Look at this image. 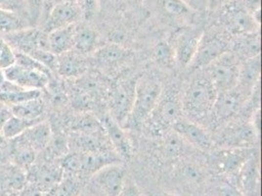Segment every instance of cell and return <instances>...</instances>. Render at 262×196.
I'll return each mask as SVG.
<instances>
[{
    "label": "cell",
    "instance_id": "obj_1",
    "mask_svg": "<svg viewBox=\"0 0 262 196\" xmlns=\"http://www.w3.org/2000/svg\"><path fill=\"white\" fill-rule=\"evenodd\" d=\"M216 95L217 91L205 72L194 76L181 95L184 118L199 124L208 120Z\"/></svg>",
    "mask_w": 262,
    "mask_h": 196
},
{
    "label": "cell",
    "instance_id": "obj_2",
    "mask_svg": "<svg viewBox=\"0 0 262 196\" xmlns=\"http://www.w3.org/2000/svg\"><path fill=\"white\" fill-rule=\"evenodd\" d=\"M163 84L155 75H143L137 79L135 96L130 115L123 129L141 131L163 92Z\"/></svg>",
    "mask_w": 262,
    "mask_h": 196
},
{
    "label": "cell",
    "instance_id": "obj_3",
    "mask_svg": "<svg viewBox=\"0 0 262 196\" xmlns=\"http://www.w3.org/2000/svg\"><path fill=\"white\" fill-rule=\"evenodd\" d=\"M183 117L181 94L175 86L163 89L161 97L143 126L142 130L154 138H161L171 130L177 121Z\"/></svg>",
    "mask_w": 262,
    "mask_h": 196
},
{
    "label": "cell",
    "instance_id": "obj_4",
    "mask_svg": "<svg viewBox=\"0 0 262 196\" xmlns=\"http://www.w3.org/2000/svg\"><path fill=\"white\" fill-rule=\"evenodd\" d=\"M215 132L214 145L225 149H252L258 144L260 136L250 121L237 118Z\"/></svg>",
    "mask_w": 262,
    "mask_h": 196
},
{
    "label": "cell",
    "instance_id": "obj_5",
    "mask_svg": "<svg viewBox=\"0 0 262 196\" xmlns=\"http://www.w3.org/2000/svg\"><path fill=\"white\" fill-rule=\"evenodd\" d=\"M138 77H120L111 82L106 101L110 115L123 128L130 115Z\"/></svg>",
    "mask_w": 262,
    "mask_h": 196
},
{
    "label": "cell",
    "instance_id": "obj_6",
    "mask_svg": "<svg viewBox=\"0 0 262 196\" xmlns=\"http://www.w3.org/2000/svg\"><path fill=\"white\" fill-rule=\"evenodd\" d=\"M241 64L238 56L227 51L205 68L204 72L217 92L227 91L236 88L238 85Z\"/></svg>",
    "mask_w": 262,
    "mask_h": 196
},
{
    "label": "cell",
    "instance_id": "obj_7",
    "mask_svg": "<svg viewBox=\"0 0 262 196\" xmlns=\"http://www.w3.org/2000/svg\"><path fill=\"white\" fill-rule=\"evenodd\" d=\"M245 97L237 88L217 92L211 112L208 116V125L213 131L219 130L240 115Z\"/></svg>",
    "mask_w": 262,
    "mask_h": 196
},
{
    "label": "cell",
    "instance_id": "obj_8",
    "mask_svg": "<svg viewBox=\"0 0 262 196\" xmlns=\"http://www.w3.org/2000/svg\"><path fill=\"white\" fill-rule=\"evenodd\" d=\"M230 51V40L217 32L203 33L196 54L190 64L192 70H204L221 55Z\"/></svg>",
    "mask_w": 262,
    "mask_h": 196
},
{
    "label": "cell",
    "instance_id": "obj_9",
    "mask_svg": "<svg viewBox=\"0 0 262 196\" xmlns=\"http://www.w3.org/2000/svg\"><path fill=\"white\" fill-rule=\"evenodd\" d=\"M221 22L233 36L259 32V25L254 22L251 14L243 7L240 0H231L223 4Z\"/></svg>",
    "mask_w": 262,
    "mask_h": 196
},
{
    "label": "cell",
    "instance_id": "obj_10",
    "mask_svg": "<svg viewBox=\"0 0 262 196\" xmlns=\"http://www.w3.org/2000/svg\"><path fill=\"white\" fill-rule=\"evenodd\" d=\"M82 18L77 1H68L54 5L39 20V28L46 33L75 25Z\"/></svg>",
    "mask_w": 262,
    "mask_h": 196
},
{
    "label": "cell",
    "instance_id": "obj_11",
    "mask_svg": "<svg viewBox=\"0 0 262 196\" xmlns=\"http://www.w3.org/2000/svg\"><path fill=\"white\" fill-rule=\"evenodd\" d=\"M15 52L33 57L41 50H48L47 33L40 28L30 27L16 33H8L2 36Z\"/></svg>",
    "mask_w": 262,
    "mask_h": 196
},
{
    "label": "cell",
    "instance_id": "obj_12",
    "mask_svg": "<svg viewBox=\"0 0 262 196\" xmlns=\"http://www.w3.org/2000/svg\"><path fill=\"white\" fill-rule=\"evenodd\" d=\"M4 73L6 79L17 86L26 89L36 90L44 89L53 76V73L46 68L36 69L18 64L6 69Z\"/></svg>",
    "mask_w": 262,
    "mask_h": 196
},
{
    "label": "cell",
    "instance_id": "obj_13",
    "mask_svg": "<svg viewBox=\"0 0 262 196\" xmlns=\"http://www.w3.org/2000/svg\"><path fill=\"white\" fill-rule=\"evenodd\" d=\"M114 151L120 159L129 160L133 155V144L126 131L115 120L109 112H103L97 117Z\"/></svg>",
    "mask_w": 262,
    "mask_h": 196
},
{
    "label": "cell",
    "instance_id": "obj_14",
    "mask_svg": "<svg viewBox=\"0 0 262 196\" xmlns=\"http://www.w3.org/2000/svg\"><path fill=\"white\" fill-rule=\"evenodd\" d=\"M171 130L180 135L184 142L199 150L210 152L215 147L213 136L206 128L196 122L182 117L175 123Z\"/></svg>",
    "mask_w": 262,
    "mask_h": 196
},
{
    "label": "cell",
    "instance_id": "obj_15",
    "mask_svg": "<svg viewBox=\"0 0 262 196\" xmlns=\"http://www.w3.org/2000/svg\"><path fill=\"white\" fill-rule=\"evenodd\" d=\"M253 149H212L209 161L220 173H238Z\"/></svg>",
    "mask_w": 262,
    "mask_h": 196
},
{
    "label": "cell",
    "instance_id": "obj_16",
    "mask_svg": "<svg viewBox=\"0 0 262 196\" xmlns=\"http://www.w3.org/2000/svg\"><path fill=\"white\" fill-rule=\"evenodd\" d=\"M203 33L195 29H186L177 35L173 49L175 61L180 67L187 68L192 63Z\"/></svg>",
    "mask_w": 262,
    "mask_h": 196
},
{
    "label": "cell",
    "instance_id": "obj_17",
    "mask_svg": "<svg viewBox=\"0 0 262 196\" xmlns=\"http://www.w3.org/2000/svg\"><path fill=\"white\" fill-rule=\"evenodd\" d=\"M29 172L28 182L35 185L44 193L49 192L58 185L64 178V171L61 166H55L51 164H42L38 166H32Z\"/></svg>",
    "mask_w": 262,
    "mask_h": 196
},
{
    "label": "cell",
    "instance_id": "obj_18",
    "mask_svg": "<svg viewBox=\"0 0 262 196\" xmlns=\"http://www.w3.org/2000/svg\"><path fill=\"white\" fill-rule=\"evenodd\" d=\"M89 70L88 57L74 49L57 56L56 73L67 80H76Z\"/></svg>",
    "mask_w": 262,
    "mask_h": 196
},
{
    "label": "cell",
    "instance_id": "obj_19",
    "mask_svg": "<svg viewBox=\"0 0 262 196\" xmlns=\"http://www.w3.org/2000/svg\"><path fill=\"white\" fill-rule=\"evenodd\" d=\"M131 57V51L116 44H104L99 46L92 54L95 65L112 71L123 65Z\"/></svg>",
    "mask_w": 262,
    "mask_h": 196
},
{
    "label": "cell",
    "instance_id": "obj_20",
    "mask_svg": "<svg viewBox=\"0 0 262 196\" xmlns=\"http://www.w3.org/2000/svg\"><path fill=\"white\" fill-rule=\"evenodd\" d=\"M95 182L107 196H120L125 182V170L120 163L111 164L94 174Z\"/></svg>",
    "mask_w": 262,
    "mask_h": 196
},
{
    "label": "cell",
    "instance_id": "obj_21",
    "mask_svg": "<svg viewBox=\"0 0 262 196\" xmlns=\"http://www.w3.org/2000/svg\"><path fill=\"white\" fill-rule=\"evenodd\" d=\"M73 81L77 87L83 90L96 103L101 100H106L111 82L103 74L88 70L82 76Z\"/></svg>",
    "mask_w": 262,
    "mask_h": 196
},
{
    "label": "cell",
    "instance_id": "obj_22",
    "mask_svg": "<svg viewBox=\"0 0 262 196\" xmlns=\"http://www.w3.org/2000/svg\"><path fill=\"white\" fill-rule=\"evenodd\" d=\"M237 174L241 192L244 195H256L259 186V161L257 154L251 153Z\"/></svg>",
    "mask_w": 262,
    "mask_h": 196
},
{
    "label": "cell",
    "instance_id": "obj_23",
    "mask_svg": "<svg viewBox=\"0 0 262 196\" xmlns=\"http://www.w3.org/2000/svg\"><path fill=\"white\" fill-rule=\"evenodd\" d=\"M260 55L242 62L239 81L236 88L245 97H249L254 87L260 84Z\"/></svg>",
    "mask_w": 262,
    "mask_h": 196
},
{
    "label": "cell",
    "instance_id": "obj_24",
    "mask_svg": "<svg viewBox=\"0 0 262 196\" xmlns=\"http://www.w3.org/2000/svg\"><path fill=\"white\" fill-rule=\"evenodd\" d=\"M261 42L259 32L236 35L230 41V51L240 59H251L260 55Z\"/></svg>",
    "mask_w": 262,
    "mask_h": 196
},
{
    "label": "cell",
    "instance_id": "obj_25",
    "mask_svg": "<svg viewBox=\"0 0 262 196\" xmlns=\"http://www.w3.org/2000/svg\"><path fill=\"white\" fill-rule=\"evenodd\" d=\"M98 48V34L86 24L77 23L74 33L73 49L88 57L93 54Z\"/></svg>",
    "mask_w": 262,
    "mask_h": 196
},
{
    "label": "cell",
    "instance_id": "obj_26",
    "mask_svg": "<svg viewBox=\"0 0 262 196\" xmlns=\"http://www.w3.org/2000/svg\"><path fill=\"white\" fill-rule=\"evenodd\" d=\"M75 26L76 24L47 33L48 50L51 53L59 56L73 49Z\"/></svg>",
    "mask_w": 262,
    "mask_h": 196
},
{
    "label": "cell",
    "instance_id": "obj_27",
    "mask_svg": "<svg viewBox=\"0 0 262 196\" xmlns=\"http://www.w3.org/2000/svg\"><path fill=\"white\" fill-rule=\"evenodd\" d=\"M9 109L13 116L22 118L25 120L41 122L43 121L44 115L46 112V104L41 95L39 97L33 98L26 102L14 105Z\"/></svg>",
    "mask_w": 262,
    "mask_h": 196
},
{
    "label": "cell",
    "instance_id": "obj_28",
    "mask_svg": "<svg viewBox=\"0 0 262 196\" xmlns=\"http://www.w3.org/2000/svg\"><path fill=\"white\" fill-rule=\"evenodd\" d=\"M11 141H13V144L10 155L13 163L23 170L30 169L35 161L37 152L29 144V142L24 139L23 135H20Z\"/></svg>",
    "mask_w": 262,
    "mask_h": 196
},
{
    "label": "cell",
    "instance_id": "obj_29",
    "mask_svg": "<svg viewBox=\"0 0 262 196\" xmlns=\"http://www.w3.org/2000/svg\"><path fill=\"white\" fill-rule=\"evenodd\" d=\"M22 135L33 149L38 152L49 145L52 138V131L47 122L41 121L25 131Z\"/></svg>",
    "mask_w": 262,
    "mask_h": 196
},
{
    "label": "cell",
    "instance_id": "obj_30",
    "mask_svg": "<svg viewBox=\"0 0 262 196\" xmlns=\"http://www.w3.org/2000/svg\"><path fill=\"white\" fill-rule=\"evenodd\" d=\"M159 139H161L160 152L166 159H176L184 151L185 142L174 131L169 130Z\"/></svg>",
    "mask_w": 262,
    "mask_h": 196
},
{
    "label": "cell",
    "instance_id": "obj_31",
    "mask_svg": "<svg viewBox=\"0 0 262 196\" xmlns=\"http://www.w3.org/2000/svg\"><path fill=\"white\" fill-rule=\"evenodd\" d=\"M30 27L33 26L28 19L18 14L0 9V33H3V35L16 33Z\"/></svg>",
    "mask_w": 262,
    "mask_h": 196
},
{
    "label": "cell",
    "instance_id": "obj_32",
    "mask_svg": "<svg viewBox=\"0 0 262 196\" xmlns=\"http://www.w3.org/2000/svg\"><path fill=\"white\" fill-rule=\"evenodd\" d=\"M41 95H42L41 90L26 89V88L18 87L10 92L0 93V103L10 108L14 105L26 102L33 98L39 97Z\"/></svg>",
    "mask_w": 262,
    "mask_h": 196
},
{
    "label": "cell",
    "instance_id": "obj_33",
    "mask_svg": "<svg viewBox=\"0 0 262 196\" xmlns=\"http://www.w3.org/2000/svg\"><path fill=\"white\" fill-rule=\"evenodd\" d=\"M37 123L39 122L25 120L12 115L11 117L4 123L0 131L6 140L11 141L22 135L25 131L29 130L31 127H33Z\"/></svg>",
    "mask_w": 262,
    "mask_h": 196
},
{
    "label": "cell",
    "instance_id": "obj_34",
    "mask_svg": "<svg viewBox=\"0 0 262 196\" xmlns=\"http://www.w3.org/2000/svg\"><path fill=\"white\" fill-rule=\"evenodd\" d=\"M152 59L157 65L171 68L176 63L173 46L165 42L159 43L153 48Z\"/></svg>",
    "mask_w": 262,
    "mask_h": 196
},
{
    "label": "cell",
    "instance_id": "obj_35",
    "mask_svg": "<svg viewBox=\"0 0 262 196\" xmlns=\"http://www.w3.org/2000/svg\"><path fill=\"white\" fill-rule=\"evenodd\" d=\"M79 190L80 182L77 180V177L70 175L63 178L45 196H77Z\"/></svg>",
    "mask_w": 262,
    "mask_h": 196
},
{
    "label": "cell",
    "instance_id": "obj_36",
    "mask_svg": "<svg viewBox=\"0 0 262 196\" xmlns=\"http://www.w3.org/2000/svg\"><path fill=\"white\" fill-rule=\"evenodd\" d=\"M178 177L188 185H201L205 180L203 169L195 163L182 164L178 169Z\"/></svg>",
    "mask_w": 262,
    "mask_h": 196
},
{
    "label": "cell",
    "instance_id": "obj_37",
    "mask_svg": "<svg viewBox=\"0 0 262 196\" xmlns=\"http://www.w3.org/2000/svg\"><path fill=\"white\" fill-rule=\"evenodd\" d=\"M0 9L18 14L28 19L33 25L30 9L26 0H0Z\"/></svg>",
    "mask_w": 262,
    "mask_h": 196
},
{
    "label": "cell",
    "instance_id": "obj_38",
    "mask_svg": "<svg viewBox=\"0 0 262 196\" xmlns=\"http://www.w3.org/2000/svg\"><path fill=\"white\" fill-rule=\"evenodd\" d=\"M16 64V52L9 44L0 36V70L5 71Z\"/></svg>",
    "mask_w": 262,
    "mask_h": 196
},
{
    "label": "cell",
    "instance_id": "obj_39",
    "mask_svg": "<svg viewBox=\"0 0 262 196\" xmlns=\"http://www.w3.org/2000/svg\"><path fill=\"white\" fill-rule=\"evenodd\" d=\"M164 9L170 16L184 17L191 8L185 0H164Z\"/></svg>",
    "mask_w": 262,
    "mask_h": 196
},
{
    "label": "cell",
    "instance_id": "obj_40",
    "mask_svg": "<svg viewBox=\"0 0 262 196\" xmlns=\"http://www.w3.org/2000/svg\"><path fill=\"white\" fill-rule=\"evenodd\" d=\"M28 3L29 9H30V14L32 18L33 27H35L42 15L43 11V0H26Z\"/></svg>",
    "mask_w": 262,
    "mask_h": 196
},
{
    "label": "cell",
    "instance_id": "obj_41",
    "mask_svg": "<svg viewBox=\"0 0 262 196\" xmlns=\"http://www.w3.org/2000/svg\"><path fill=\"white\" fill-rule=\"evenodd\" d=\"M82 13V18L90 20L97 8V0H76Z\"/></svg>",
    "mask_w": 262,
    "mask_h": 196
},
{
    "label": "cell",
    "instance_id": "obj_42",
    "mask_svg": "<svg viewBox=\"0 0 262 196\" xmlns=\"http://www.w3.org/2000/svg\"><path fill=\"white\" fill-rule=\"evenodd\" d=\"M217 196H245L240 189L228 182H221L216 188Z\"/></svg>",
    "mask_w": 262,
    "mask_h": 196
},
{
    "label": "cell",
    "instance_id": "obj_43",
    "mask_svg": "<svg viewBox=\"0 0 262 196\" xmlns=\"http://www.w3.org/2000/svg\"><path fill=\"white\" fill-rule=\"evenodd\" d=\"M18 196H45V193L35 185L28 182L27 185L23 187L22 190L18 193Z\"/></svg>",
    "mask_w": 262,
    "mask_h": 196
},
{
    "label": "cell",
    "instance_id": "obj_44",
    "mask_svg": "<svg viewBox=\"0 0 262 196\" xmlns=\"http://www.w3.org/2000/svg\"><path fill=\"white\" fill-rule=\"evenodd\" d=\"M120 196H145L141 191L136 187V185H133L130 182L126 181L124 182L123 187L121 189Z\"/></svg>",
    "mask_w": 262,
    "mask_h": 196
},
{
    "label": "cell",
    "instance_id": "obj_45",
    "mask_svg": "<svg viewBox=\"0 0 262 196\" xmlns=\"http://www.w3.org/2000/svg\"><path fill=\"white\" fill-rule=\"evenodd\" d=\"M68 1H76V0H43V11H42V15L48 11L51 7H53L54 5L63 3V2H68Z\"/></svg>",
    "mask_w": 262,
    "mask_h": 196
},
{
    "label": "cell",
    "instance_id": "obj_46",
    "mask_svg": "<svg viewBox=\"0 0 262 196\" xmlns=\"http://www.w3.org/2000/svg\"><path fill=\"white\" fill-rule=\"evenodd\" d=\"M231 0H208V6L211 8V9H214V8H217L219 6L229 2Z\"/></svg>",
    "mask_w": 262,
    "mask_h": 196
},
{
    "label": "cell",
    "instance_id": "obj_47",
    "mask_svg": "<svg viewBox=\"0 0 262 196\" xmlns=\"http://www.w3.org/2000/svg\"><path fill=\"white\" fill-rule=\"evenodd\" d=\"M7 144H8V140H6L0 131V150H3L4 148H6Z\"/></svg>",
    "mask_w": 262,
    "mask_h": 196
},
{
    "label": "cell",
    "instance_id": "obj_48",
    "mask_svg": "<svg viewBox=\"0 0 262 196\" xmlns=\"http://www.w3.org/2000/svg\"><path fill=\"white\" fill-rule=\"evenodd\" d=\"M19 192H15L11 190H2L0 191V196H18Z\"/></svg>",
    "mask_w": 262,
    "mask_h": 196
},
{
    "label": "cell",
    "instance_id": "obj_49",
    "mask_svg": "<svg viewBox=\"0 0 262 196\" xmlns=\"http://www.w3.org/2000/svg\"><path fill=\"white\" fill-rule=\"evenodd\" d=\"M7 81L6 76H5V73L3 70H0V88L4 85V83Z\"/></svg>",
    "mask_w": 262,
    "mask_h": 196
},
{
    "label": "cell",
    "instance_id": "obj_50",
    "mask_svg": "<svg viewBox=\"0 0 262 196\" xmlns=\"http://www.w3.org/2000/svg\"><path fill=\"white\" fill-rule=\"evenodd\" d=\"M153 196H178L175 195V194H171V193H168V192H162V193H158V194H155Z\"/></svg>",
    "mask_w": 262,
    "mask_h": 196
}]
</instances>
